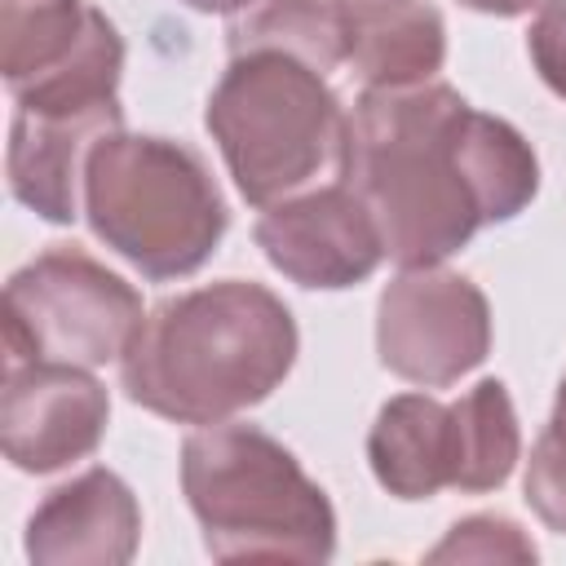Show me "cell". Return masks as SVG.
Returning a JSON list of instances; mask_svg holds the SVG:
<instances>
[{"label":"cell","mask_w":566,"mask_h":566,"mask_svg":"<svg viewBox=\"0 0 566 566\" xmlns=\"http://www.w3.org/2000/svg\"><path fill=\"white\" fill-rule=\"evenodd\" d=\"M340 181L367 203L385 256L411 270L513 221L539 190V159L509 119L424 80L358 93Z\"/></svg>","instance_id":"cell-1"},{"label":"cell","mask_w":566,"mask_h":566,"mask_svg":"<svg viewBox=\"0 0 566 566\" xmlns=\"http://www.w3.org/2000/svg\"><path fill=\"white\" fill-rule=\"evenodd\" d=\"M301 349L296 318L265 283L221 279L159 301L119 358L124 394L177 424H217L265 402Z\"/></svg>","instance_id":"cell-2"},{"label":"cell","mask_w":566,"mask_h":566,"mask_svg":"<svg viewBox=\"0 0 566 566\" xmlns=\"http://www.w3.org/2000/svg\"><path fill=\"white\" fill-rule=\"evenodd\" d=\"M203 124L252 208L345 177L349 115L323 71L292 53H234L208 93Z\"/></svg>","instance_id":"cell-3"},{"label":"cell","mask_w":566,"mask_h":566,"mask_svg":"<svg viewBox=\"0 0 566 566\" xmlns=\"http://www.w3.org/2000/svg\"><path fill=\"white\" fill-rule=\"evenodd\" d=\"M181 491L217 562H327L336 509L301 460L256 424H203L181 442Z\"/></svg>","instance_id":"cell-4"},{"label":"cell","mask_w":566,"mask_h":566,"mask_svg":"<svg viewBox=\"0 0 566 566\" xmlns=\"http://www.w3.org/2000/svg\"><path fill=\"white\" fill-rule=\"evenodd\" d=\"M84 217L150 283L203 270L230 226L221 186L195 146L124 128L88 155Z\"/></svg>","instance_id":"cell-5"},{"label":"cell","mask_w":566,"mask_h":566,"mask_svg":"<svg viewBox=\"0 0 566 566\" xmlns=\"http://www.w3.org/2000/svg\"><path fill=\"white\" fill-rule=\"evenodd\" d=\"M142 318L124 274L75 243H53L4 283V363H119Z\"/></svg>","instance_id":"cell-6"},{"label":"cell","mask_w":566,"mask_h":566,"mask_svg":"<svg viewBox=\"0 0 566 566\" xmlns=\"http://www.w3.org/2000/svg\"><path fill=\"white\" fill-rule=\"evenodd\" d=\"M0 71L22 111L119 106L124 35L88 0H0Z\"/></svg>","instance_id":"cell-7"},{"label":"cell","mask_w":566,"mask_h":566,"mask_svg":"<svg viewBox=\"0 0 566 566\" xmlns=\"http://www.w3.org/2000/svg\"><path fill=\"white\" fill-rule=\"evenodd\" d=\"M376 354L420 389L455 385L491 354L486 292L442 265L398 270L376 301Z\"/></svg>","instance_id":"cell-8"},{"label":"cell","mask_w":566,"mask_h":566,"mask_svg":"<svg viewBox=\"0 0 566 566\" xmlns=\"http://www.w3.org/2000/svg\"><path fill=\"white\" fill-rule=\"evenodd\" d=\"M252 239L283 279L310 292L358 287L385 261L380 230L345 181H327L261 208Z\"/></svg>","instance_id":"cell-9"},{"label":"cell","mask_w":566,"mask_h":566,"mask_svg":"<svg viewBox=\"0 0 566 566\" xmlns=\"http://www.w3.org/2000/svg\"><path fill=\"white\" fill-rule=\"evenodd\" d=\"M111 424V394L93 367L4 363L0 447L22 473H57L93 455Z\"/></svg>","instance_id":"cell-10"},{"label":"cell","mask_w":566,"mask_h":566,"mask_svg":"<svg viewBox=\"0 0 566 566\" xmlns=\"http://www.w3.org/2000/svg\"><path fill=\"white\" fill-rule=\"evenodd\" d=\"M124 128V106L22 111L9 124V195L49 226L84 217V172L102 137Z\"/></svg>","instance_id":"cell-11"},{"label":"cell","mask_w":566,"mask_h":566,"mask_svg":"<svg viewBox=\"0 0 566 566\" xmlns=\"http://www.w3.org/2000/svg\"><path fill=\"white\" fill-rule=\"evenodd\" d=\"M142 539L133 486L93 464L53 486L27 517V557L35 566H124Z\"/></svg>","instance_id":"cell-12"},{"label":"cell","mask_w":566,"mask_h":566,"mask_svg":"<svg viewBox=\"0 0 566 566\" xmlns=\"http://www.w3.org/2000/svg\"><path fill=\"white\" fill-rule=\"evenodd\" d=\"M367 464L376 482L398 500H429L442 486L469 491V438L464 411L433 394L389 398L367 429Z\"/></svg>","instance_id":"cell-13"},{"label":"cell","mask_w":566,"mask_h":566,"mask_svg":"<svg viewBox=\"0 0 566 566\" xmlns=\"http://www.w3.org/2000/svg\"><path fill=\"white\" fill-rule=\"evenodd\" d=\"M447 62V22L429 0H389L354 18L349 66L367 88L438 80Z\"/></svg>","instance_id":"cell-14"},{"label":"cell","mask_w":566,"mask_h":566,"mask_svg":"<svg viewBox=\"0 0 566 566\" xmlns=\"http://www.w3.org/2000/svg\"><path fill=\"white\" fill-rule=\"evenodd\" d=\"M354 13L345 0H248L226 22V49L234 53H292L314 71H336L349 62Z\"/></svg>","instance_id":"cell-15"},{"label":"cell","mask_w":566,"mask_h":566,"mask_svg":"<svg viewBox=\"0 0 566 566\" xmlns=\"http://www.w3.org/2000/svg\"><path fill=\"white\" fill-rule=\"evenodd\" d=\"M535 557L539 548L531 544V535L500 513H473L429 548V562H535Z\"/></svg>","instance_id":"cell-16"},{"label":"cell","mask_w":566,"mask_h":566,"mask_svg":"<svg viewBox=\"0 0 566 566\" xmlns=\"http://www.w3.org/2000/svg\"><path fill=\"white\" fill-rule=\"evenodd\" d=\"M522 491H526L531 513L548 531H562L566 535V424L562 420H548L544 433L535 438L531 460H526Z\"/></svg>","instance_id":"cell-17"},{"label":"cell","mask_w":566,"mask_h":566,"mask_svg":"<svg viewBox=\"0 0 566 566\" xmlns=\"http://www.w3.org/2000/svg\"><path fill=\"white\" fill-rule=\"evenodd\" d=\"M526 53L539 71V80L566 97V0H544L531 31H526Z\"/></svg>","instance_id":"cell-18"},{"label":"cell","mask_w":566,"mask_h":566,"mask_svg":"<svg viewBox=\"0 0 566 566\" xmlns=\"http://www.w3.org/2000/svg\"><path fill=\"white\" fill-rule=\"evenodd\" d=\"M460 4L473 9V13H491V18H517V13L539 9L544 0H460Z\"/></svg>","instance_id":"cell-19"},{"label":"cell","mask_w":566,"mask_h":566,"mask_svg":"<svg viewBox=\"0 0 566 566\" xmlns=\"http://www.w3.org/2000/svg\"><path fill=\"white\" fill-rule=\"evenodd\" d=\"M181 4L195 9V13H226V18H230V13H239L248 0H181Z\"/></svg>","instance_id":"cell-20"},{"label":"cell","mask_w":566,"mask_h":566,"mask_svg":"<svg viewBox=\"0 0 566 566\" xmlns=\"http://www.w3.org/2000/svg\"><path fill=\"white\" fill-rule=\"evenodd\" d=\"M553 420H562V424H566V376H562V385H557V402H553Z\"/></svg>","instance_id":"cell-21"},{"label":"cell","mask_w":566,"mask_h":566,"mask_svg":"<svg viewBox=\"0 0 566 566\" xmlns=\"http://www.w3.org/2000/svg\"><path fill=\"white\" fill-rule=\"evenodd\" d=\"M376 4H389V0H345V9L354 13V18H363L367 9H376Z\"/></svg>","instance_id":"cell-22"}]
</instances>
